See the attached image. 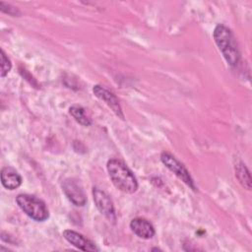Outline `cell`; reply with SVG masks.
I'll use <instances>...</instances> for the list:
<instances>
[{
    "label": "cell",
    "instance_id": "obj_8",
    "mask_svg": "<svg viewBox=\"0 0 252 252\" xmlns=\"http://www.w3.org/2000/svg\"><path fill=\"white\" fill-rule=\"evenodd\" d=\"M63 236L64 238L71 243L73 246L76 248L83 250V251H97L98 248L94 245V242H92L90 239L86 238L83 234L71 230V229H66L63 231Z\"/></svg>",
    "mask_w": 252,
    "mask_h": 252
},
{
    "label": "cell",
    "instance_id": "obj_2",
    "mask_svg": "<svg viewBox=\"0 0 252 252\" xmlns=\"http://www.w3.org/2000/svg\"><path fill=\"white\" fill-rule=\"evenodd\" d=\"M216 44L228 65L235 67L240 61V52L231 31L224 25H218L213 32Z\"/></svg>",
    "mask_w": 252,
    "mask_h": 252
},
{
    "label": "cell",
    "instance_id": "obj_10",
    "mask_svg": "<svg viewBox=\"0 0 252 252\" xmlns=\"http://www.w3.org/2000/svg\"><path fill=\"white\" fill-rule=\"evenodd\" d=\"M1 183L8 190H14L21 186L22 177L12 167L5 166L1 170Z\"/></svg>",
    "mask_w": 252,
    "mask_h": 252
},
{
    "label": "cell",
    "instance_id": "obj_7",
    "mask_svg": "<svg viewBox=\"0 0 252 252\" xmlns=\"http://www.w3.org/2000/svg\"><path fill=\"white\" fill-rule=\"evenodd\" d=\"M93 92L96 97L103 100L110 108L111 110L121 119H124V114L122 111V108L120 106V103L118 101V98L108 90L104 89L103 87L99 85H95L93 88Z\"/></svg>",
    "mask_w": 252,
    "mask_h": 252
},
{
    "label": "cell",
    "instance_id": "obj_12",
    "mask_svg": "<svg viewBox=\"0 0 252 252\" xmlns=\"http://www.w3.org/2000/svg\"><path fill=\"white\" fill-rule=\"evenodd\" d=\"M69 112L72 117L83 126H90L92 124L91 118L86 114L85 109L80 105H72L69 108Z\"/></svg>",
    "mask_w": 252,
    "mask_h": 252
},
{
    "label": "cell",
    "instance_id": "obj_6",
    "mask_svg": "<svg viewBox=\"0 0 252 252\" xmlns=\"http://www.w3.org/2000/svg\"><path fill=\"white\" fill-rule=\"evenodd\" d=\"M93 199L95 204L97 210L108 220H115V211L113 203L104 191L100 190L99 188L94 187L93 188Z\"/></svg>",
    "mask_w": 252,
    "mask_h": 252
},
{
    "label": "cell",
    "instance_id": "obj_3",
    "mask_svg": "<svg viewBox=\"0 0 252 252\" xmlns=\"http://www.w3.org/2000/svg\"><path fill=\"white\" fill-rule=\"evenodd\" d=\"M16 202L21 210L35 221H44L49 217V212L44 202L32 195L20 194L17 196Z\"/></svg>",
    "mask_w": 252,
    "mask_h": 252
},
{
    "label": "cell",
    "instance_id": "obj_9",
    "mask_svg": "<svg viewBox=\"0 0 252 252\" xmlns=\"http://www.w3.org/2000/svg\"><path fill=\"white\" fill-rule=\"evenodd\" d=\"M130 227L138 237L143 239H150L156 233L153 224L142 218L133 219L130 222Z\"/></svg>",
    "mask_w": 252,
    "mask_h": 252
},
{
    "label": "cell",
    "instance_id": "obj_13",
    "mask_svg": "<svg viewBox=\"0 0 252 252\" xmlns=\"http://www.w3.org/2000/svg\"><path fill=\"white\" fill-rule=\"evenodd\" d=\"M12 68V63L4 50H1V77H5L11 70Z\"/></svg>",
    "mask_w": 252,
    "mask_h": 252
},
{
    "label": "cell",
    "instance_id": "obj_14",
    "mask_svg": "<svg viewBox=\"0 0 252 252\" xmlns=\"http://www.w3.org/2000/svg\"><path fill=\"white\" fill-rule=\"evenodd\" d=\"M3 4L7 7V8H5V7H3V6H0V10H1L3 13H6V14L11 15V16H18V15L20 14V12L18 11V9H17L16 7H13V6H11L10 4L4 3V2H3Z\"/></svg>",
    "mask_w": 252,
    "mask_h": 252
},
{
    "label": "cell",
    "instance_id": "obj_1",
    "mask_svg": "<svg viewBox=\"0 0 252 252\" xmlns=\"http://www.w3.org/2000/svg\"><path fill=\"white\" fill-rule=\"evenodd\" d=\"M106 168L112 183L117 189L127 194H133L137 191V179L124 162L112 158L107 161Z\"/></svg>",
    "mask_w": 252,
    "mask_h": 252
},
{
    "label": "cell",
    "instance_id": "obj_4",
    "mask_svg": "<svg viewBox=\"0 0 252 252\" xmlns=\"http://www.w3.org/2000/svg\"><path fill=\"white\" fill-rule=\"evenodd\" d=\"M160 159L162 163L171 171L173 172L179 179H181L186 185H188L193 190H196V186L194 184V181L189 173V171L186 169V167L171 154L167 152H162L160 155Z\"/></svg>",
    "mask_w": 252,
    "mask_h": 252
},
{
    "label": "cell",
    "instance_id": "obj_11",
    "mask_svg": "<svg viewBox=\"0 0 252 252\" xmlns=\"http://www.w3.org/2000/svg\"><path fill=\"white\" fill-rule=\"evenodd\" d=\"M235 176L245 189H251V175L248 168L242 161H238L235 164Z\"/></svg>",
    "mask_w": 252,
    "mask_h": 252
},
{
    "label": "cell",
    "instance_id": "obj_5",
    "mask_svg": "<svg viewBox=\"0 0 252 252\" xmlns=\"http://www.w3.org/2000/svg\"><path fill=\"white\" fill-rule=\"evenodd\" d=\"M62 190L66 197L76 206H84L87 203V197L80 183L74 178H66L61 183Z\"/></svg>",
    "mask_w": 252,
    "mask_h": 252
}]
</instances>
